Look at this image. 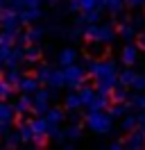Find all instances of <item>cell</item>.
Returning <instances> with one entry per match:
<instances>
[{
  "mask_svg": "<svg viewBox=\"0 0 145 150\" xmlns=\"http://www.w3.org/2000/svg\"><path fill=\"white\" fill-rule=\"evenodd\" d=\"M89 73L95 77V91L109 96L118 82V64L113 59H89Z\"/></svg>",
  "mask_w": 145,
  "mask_h": 150,
  "instance_id": "1",
  "label": "cell"
},
{
  "mask_svg": "<svg viewBox=\"0 0 145 150\" xmlns=\"http://www.w3.org/2000/svg\"><path fill=\"white\" fill-rule=\"evenodd\" d=\"M116 25L113 23H89L82 37L89 43H111L116 39Z\"/></svg>",
  "mask_w": 145,
  "mask_h": 150,
  "instance_id": "2",
  "label": "cell"
},
{
  "mask_svg": "<svg viewBox=\"0 0 145 150\" xmlns=\"http://www.w3.org/2000/svg\"><path fill=\"white\" fill-rule=\"evenodd\" d=\"M84 121H86V127L95 134H109L113 127V118L104 114V109H91Z\"/></svg>",
  "mask_w": 145,
  "mask_h": 150,
  "instance_id": "3",
  "label": "cell"
},
{
  "mask_svg": "<svg viewBox=\"0 0 145 150\" xmlns=\"http://www.w3.org/2000/svg\"><path fill=\"white\" fill-rule=\"evenodd\" d=\"M61 71H63L66 86H70V89H80V86L86 82V68H84V66L68 64V66H61Z\"/></svg>",
  "mask_w": 145,
  "mask_h": 150,
  "instance_id": "4",
  "label": "cell"
},
{
  "mask_svg": "<svg viewBox=\"0 0 145 150\" xmlns=\"http://www.w3.org/2000/svg\"><path fill=\"white\" fill-rule=\"evenodd\" d=\"M50 109V91L48 89H36L32 93V112L36 116H43Z\"/></svg>",
  "mask_w": 145,
  "mask_h": 150,
  "instance_id": "5",
  "label": "cell"
},
{
  "mask_svg": "<svg viewBox=\"0 0 145 150\" xmlns=\"http://www.w3.org/2000/svg\"><path fill=\"white\" fill-rule=\"evenodd\" d=\"M14 118H16V112H14V105L0 100V137H5L11 125H14Z\"/></svg>",
  "mask_w": 145,
  "mask_h": 150,
  "instance_id": "6",
  "label": "cell"
},
{
  "mask_svg": "<svg viewBox=\"0 0 145 150\" xmlns=\"http://www.w3.org/2000/svg\"><path fill=\"white\" fill-rule=\"evenodd\" d=\"M0 28L2 30H18L20 28V21H18V11L2 7L0 9Z\"/></svg>",
  "mask_w": 145,
  "mask_h": 150,
  "instance_id": "7",
  "label": "cell"
},
{
  "mask_svg": "<svg viewBox=\"0 0 145 150\" xmlns=\"http://www.w3.org/2000/svg\"><path fill=\"white\" fill-rule=\"evenodd\" d=\"M25 62V46H20V43H16V46L9 48V52L5 57H2V64L7 66H18Z\"/></svg>",
  "mask_w": 145,
  "mask_h": 150,
  "instance_id": "8",
  "label": "cell"
},
{
  "mask_svg": "<svg viewBox=\"0 0 145 150\" xmlns=\"http://www.w3.org/2000/svg\"><path fill=\"white\" fill-rule=\"evenodd\" d=\"M138 46L136 43H132V41H127L125 46H122V50H120V62L125 66H134L136 62H138Z\"/></svg>",
  "mask_w": 145,
  "mask_h": 150,
  "instance_id": "9",
  "label": "cell"
},
{
  "mask_svg": "<svg viewBox=\"0 0 145 150\" xmlns=\"http://www.w3.org/2000/svg\"><path fill=\"white\" fill-rule=\"evenodd\" d=\"M36 18H41V7H23V9H18L20 25H30V23H34Z\"/></svg>",
  "mask_w": 145,
  "mask_h": 150,
  "instance_id": "10",
  "label": "cell"
},
{
  "mask_svg": "<svg viewBox=\"0 0 145 150\" xmlns=\"http://www.w3.org/2000/svg\"><path fill=\"white\" fill-rule=\"evenodd\" d=\"M125 148H145V130L136 127L129 132V137L125 141Z\"/></svg>",
  "mask_w": 145,
  "mask_h": 150,
  "instance_id": "11",
  "label": "cell"
},
{
  "mask_svg": "<svg viewBox=\"0 0 145 150\" xmlns=\"http://www.w3.org/2000/svg\"><path fill=\"white\" fill-rule=\"evenodd\" d=\"M18 91H20V93H34L36 89H39V80H36L34 75H32V77H27V75H20V80H18Z\"/></svg>",
  "mask_w": 145,
  "mask_h": 150,
  "instance_id": "12",
  "label": "cell"
},
{
  "mask_svg": "<svg viewBox=\"0 0 145 150\" xmlns=\"http://www.w3.org/2000/svg\"><path fill=\"white\" fill-rule=\"evenodd\" d=\"M14 112L18 114V116H25L27 112H32V93H23L20 98L16 100V105H14Z\"/></svg>",
  "mask_w": 145,
  "mask_h": 150,
  "instance_id": "13",
  "label": "cell"
},
{
  "mask_svg": "<svg viewBox=\"0 0 145 150\" xmlns=\"http://www.w3.org/2000/svg\"><path fill=\"white\" fill-rule=\"evenodd\" d=\"M18 134H20V143H32V137H34V130H32V125L30 121H23V118H18Z\"/></svg>",
  "mask_w": 145,
  "mask_h": 150,
  "instance_id": "14",
  "label": "cell"
},
{
  "mask_svg": "<svg viewBox=\"0 0 145 150\" xmlns=\"http://www.w3.org/2000/svg\"><path fill=\"white\" fill-rule=\"evenodd\" d=\"M98 7V2L95 0H70L68 2V9L70 11H91Z\"/></svg>",
  "mask_w": 145,
  "mask_h": 150,
  "instance_id": "15",
  "label": "cell"
},
{
  "mask_svg": "<svg viewBox=\"0 0 145 150\" xmlns=\"http://www.w3.org/2000/svg\"><path fill=\"white\" fill-rule=\"evenodd\" d=\"M57 62H59V66L75 64V62H77V50H75V48H63L61 52L57 55Z\"/></svg>",
  "mask_w": 145,
  "mask_h": 150,
  "instance_id": "16",
  "label": "cell"
},
{
  "mask_svg": "<svg viewBox=\"0 0 145 150\" xmlns=\"http://www.w3.org/2000/svg\"><path fill=\"white\" fill-rule=\"evenodd\" d=\"M43 116H45V121H48V123H52V125H61L63 118H66V114H63L61 107H50V109H48Z\"/></svg>",
  "mask_w": 145,
  "mask_h": 150,
  "instance_id": "17",
  "label": "cell"
},
{
  "mask_svg": "<svg viewBox=\"0 0 145 150\" xmlns=\"http://www.w3.org/2000/svg\"><path fill=\"white\" fill-rule=\"evenodd\" d=\"M18 30H0V48H11L16 46Z\"/></svg>",
  "mask_w": 145,
  "mask_h": 150,
  "instance_id": "18",
  "label": "cell"
},
{
  "mask_svg": "<svg viewBox=\"0 0 145 150\" xmlns=\"http://www.w3.org/2000/svg\"><path fill=\"white\" fill-rule=\"evenodd\" d=\"M41 55H43L41 46H36V43H27V46H25V62H27V64L39 62V59H41Z\"/></svg>",
  "mask_w": 145,
  "mask_h": 150,
  "instance_id": "19",
  "label": "cell"
},
{
  "mask_svg": "<svg viewBox=\"0 0 145 150\" xmlns=\"http://www.w3.org/2000/svg\"><path fill=\"white\" fill-rule=\"evenodd\" d=\"M120 37L125 39V41H134V37H136V28L132 25V23H127L125 18H122V23L118 25V30H116Z\"/></svg>",
  "mask_w": 145,
  "mask_h": 150,
  "instance_id": "20",
  "label": "cell"
},
{
  "mask_svg": "<svg viewBox=\"0 0 145 150\" xmlns=\"http://www.w3.org/2000/svg\"><path fill=\"white\" fill-rule=\"evenodd\" d=\"M125 103L132 109H145V91H136L134 96H127Z\"/></svg>",
  "mask_w": 145,
  "mask_h": 150,
  "instance_id": "21",
  "label": "cell"
},
{
  "mask_svg": "<svg viewBox=\"0 0 145 150\" xmlns=\"http://www.w3.org/2000/svg\"><path fill=\"white\" fill-rule=\"evenodd\" d=\"M86 107H89V109H107V107H109V98L104 93H98V91H95L93 100H91Z\"/></svg>",
  "mask_w": 145,
  "mask_h": 150,
  "instance_id": "22",
  "label": "cell"
},
{
  "mask_svg": "<svg viewBox=\"0 0 145 150\" xmlns=\"http://www.w3.org/2000/svg\"><path fill=\"white\" fill-rule=\"evenodd\" d=\"M63 107L70 112V109H80L82 107V98H80V93L77 91H72V93H68L66 98H63Z\"/></svg>",
  "mask_w": 145,
  "mask_h": 150,
  "instance_id": "23",
  "label": "cell"
},
{
  "mask_svg": "<svg viewBox=\"0 0 145 150\" xmlns=\"http://www.w3.org/2000/svg\"><path fill=\"white\" fill-rule=\"evenodd\" d=\"M63 137H66L68 141H80V139H82V125H80V123L68 125V127L63 130Z\"/></svg>",
  "mask_w": 145,
  "mask_h": 150,
  "instance_id": "24",
  "label": "cell"
},
{
  "mask_svg": "<svg viewBox=\"0 0 145 150\" xmlns=\"http://www.w3.org/2000/svg\"><path fill=\"white\" fill-rule=\"evenodd\" d=\"M104 7H107L116 18H120V21L125 18V16H122V9H125V7H122V0H107V2H104Z\"/></svg>",
  "mask_w": 145,
  "mask_h": 150,
  "instance_id": "25",
  "label": "cell"
},
{
  "mask_svg": "<svg viewBox=\"0 0 145 150\" xmlns=\"http://www.w3.org/2000/svg\"><path fill=\"white\" fill-rule=\"evenodd\" d=\"M48 86H52V89H61V86H66V80H63V71H61V68H59V71H52V73H50Z\"/></svg>",
  "mask_w": 145,
  "mask_h": 150,
  "instance_id": "26",
  "label": "cell"
},
{
  "mask_svg": "<svg viewBox=\"0 0 145 150\" xmlns=\"http://www.w3.org/2000/svg\"><path fill=\"white\" fill-rule=\"evenodd\" d=\"M50 73H52V68H50V66H45V64H41V66H36L34 77L39 80V84H48V80H50Z\"/></svg>",
  "mask_w": 145,
  "mask_h": 150,
  "instance_id": "27",
  "label": "cell"
},
{
  "mask_svg": "<svg viewBox=\"0 0 145 150\" xmlns=\"http://www.w3.org/2000/svg\"><path fill=\"white\" fill-rule=\"evenodd\" d=\"M30 125H32L34 134H48V121H45V116H36L34 121H30Z\"/></svg>",
  "mask_w": 145,
  "mask_h": 150,
  "instance_id": "28",
  "label": "cell"
},
{
  "mask_svg": "<svg viewBox=\"0 0 145 150\" xmlns=\"http://www.w3.org/2000/svg\"><path fill=\"white\" fill-rule=\"evenodd\" d=\"M134 77H136V71L132 68V66H127L125 71H120V73H118V82H120L122 86H129Z\"/></svg>",
  "mask_w": 145,
  "mask_h": 150,
  "instance_id": "29",
  "label": "cell"
},
{
  "mask_svg": "<svg viewBox=\"0 0 145 150\" xmlns=\"http://www.w3.org/2000/svg\"><path fill=\"white\" fill-rule=\"evenodd\" d=\"M2 77H5L11 86H16L18 80H20V71H18V66H7V71H5V75H2Z\"/></svg>",
  "mask_w": 145,
  "mask_h": 150,
  "instance_id": "30",
  "label": "cell"
},
{
  "mask_svg": "<svg viewBox=\"0 0 145 150\" xmlns=\"http://www.w3.org/2000/svg\"><path fill=\"white\" fill-rule=\"evenodd\" d=\"M20 146V134L18 132H7L5 141H2V148H18Z\"/></svg>",
  "mask_w": 145,
  "mask_h": 150,
  "instance_id": "31",
  "label": "cell"
},
{
  "mask_svg": "<svg viewBox=\"0 0 145 150\" xmlns=\"http://www.w3.org/2000/svg\"><path fill=\"white\" fill-rule=\"evenodd\" d=\"M77 93H80V98H82V107H86V105L93 100V96H95V89H91V86H84V84H82L80 89H77Z\"/></svg>",
  "mask_w": 145,
  "mask_h": 150,
  "instance_id": "32",
  "label": "cell"
},
{
  "mask_svg": "<svg viewBox=\"0 0 145 150\" xmlns=\"http://www.w3.org/2000/svg\"><path fill=\"white\" fill-rule=\"evenodd\" d=\"M107 114L111 116V118H122V116L127 114V105L125 103H113L111 107H109Z\"/></svg>",
  "mask_w": 145,
  "mask_h": 150,
  "instance_id": "33",
  "label": "cell"
},
{
  "mask_svg": "<svg viewBox=\"0 0 145 150\" xmlns=\"http://www.w3.org/2000/svg\"><path fill=\"white\" fill-rule=\"evenodd\" d=\"M14 96V86L9 84L5 77H0V100H9Z\"/></svg>",
  "mask_w": 145,
  "mask_h": 150,
  "instance_id": "34",
  "label": "cell"
},
{
  "mask_svg": "<svg viewBox=\"0 0 145 150\" xmlns=\"http://www.w3.org/2000/svg\"><path fill=\"white\" fill-rule=\"evenodd\" d=\"M111 100H113V103H125L127 100V91H125L122 84H116L111 89Z\"/></svg>",
  "mask_w": 145,
  "mask_h": 150,
  "instance_id": "35",
  "label": "cell"
},
{
  "mask_svg": "<svg viewBox=\"0 0 145 150\" xmlns=\"http://www.w3.org/2000/svg\"><path fill=\"white\" fill-rule=\"evenodd\" d=\"M120 127H122V130L125 132H132V130H136V127H138V121H136V116H122V125H120Z\"/></svg>",
  "mask_w": 145,
  "mask_h": 150,
  "instance_id": "36",
  "label": "cell"
},
{
  "mask_svg": "<svg viewBox=\"0 0 145 150\" xmlns=\"http://www.w3.org/2000/svg\"><path fill=\"white\" fill-rule=\"evenodd\" d=\"M129 86H134L136 91H145V75L136 73V77L132 80V84H129Z\"/></svg>",
  "mask_w": 145,
  "mask_h": 150,
  "instance_id": "37",
  "label": "cell"
},
{
  "mask_svg": "<svg viewBox=\"0 0 145 150\" xmlns=\"http://www.w3.org/2000/svg\"><path fill=\"white\" fill-rule=\"evenodd\" d=\"M136 121H138V127H141V130H145V109H138Z\"/></svg>",
  "mask_w": 145,
  "mask_h": 150,
  "instance_id": "38",
  "label": "cell"
},
{
  "mask_svg": "<svg viewBox=\"0 0 145 150\" xmlns=\"http://www.w3.org/2000/svg\"><path fill=\"white\" fill-rule=\"evenodd\" d=\"M129 23H132L136 30H141V28H143V16H134V18L129 21Z\"/></svg>",
  "mask_w": 145,
  "mask_h": 150,
  "instance_id": "39",
  "label": "cell"
},
{
  "mask_svg": "<svg viewBox=\"0 0 145 150\" xmlns=\"http://www.w3.org/2000/svg\"><path fill=\"white\" fill-rule=\"evenodd\" d=\"M91 52H93V55H102V52H104V48L100 46V43H91Z\"/></svg>",
  "mask_w": 145,
  "mask_h": 150,
  "instance_id": "40",
  "label": "cell"
},
{
  "mask_svg": "<svg viewBox=\"0 0 145 150\" xmlns=\"http://www.w3.org/2000/svg\"><path fill=\"white\" fill-rule=\"evenodd\" d=\"M109 148H113V150H120V148H125V141H111V146H109Z\"/></svg>",
  "mask_w": 145,
  "mask_h": 150,
  "instance_id": "41",
  "label": "cell"
},
{
  "mask_svg": "<svg viewBox=\"0 0 145 150\" xmlns=\"http://www.w3.org/2000/svg\"><path fill=\"white\" fill-rule=\"evenodd\" d=\"M70 123H80V114H77V109H70Z\"/></svg>",
  "mask_w": 145,
  "mask_h": 150,
  "instance_id": "42",
  "label": "cell"
},
{
  "mask_svg": "<svg viewBox=\"0 0 145 150\" xmlns=\"http://www.w3.org/2000/svg\"><path fill=\"white\" fill-rule=\"evenodd\" d=\"M125 2H127V7H141L145 0H125Z\"/></svg>",
  "mask_w": 145,
  "mask_h": 150,
  "instance_id": "43",
  "label": "cell"
},
{
  "mask_svg": "<svg viewBox=\"0 0 145 150\" xmlns=\"http://www.w3.org/2000/svg\"><path fill=\"white\" fill-rule=\"evenodd\" d=\"M136 46H138V50H143V52H145V34L138 37V43H136Z\"/></svg>",
  "mask_w": 145,
  "mask_h": 150,
  "instance_id": "44",
  "label": "cell"
},
{
  "mask_svg": "<svg viewBox=\"0 0 145 150\" xmlns=\"http://www.w3.org/2000/svg\"><path fill=\"white\" fill-rule=\"evenodd\" d=\"M48 5H59V0H45Z\"/></svg>",
  "mask_w": 145,
  "mask_h": 150,
  "instance_id": "45",
  "label": "cell"
},
{
  "mask_svg": "<svg viewBox=\"0 0 145 150\" xmlns=\"http://www.w3.org/2000/svg\"><path fill=\"white\" fill-rule=\"evenodd\" d=\"M95 2H98V7H104V2H107V0H95Z\"/></svg>",
  "mask_w": 145,
  "mask_h": 150,
  "instance_id": "46",
  "label": "cell"
},
{
  "mask_svg": "<svg viewBox=\"0 0 145 150\" xmlns=\"http://www.w3.org/2000/svg\"><path fill=\"white\" fill-rule=\"evenodd\" d=\"M0 68H2V57H0Z\"/></svg>",
  "mask_w": 145,
  "mask_h": 150,
  "instance_id": "47",
  "label": "cell"
},
{
  "mask_svg": "<svg viewBox=\"0 0 145 150\" xmlns=\"http://www.w3.org/2000/svg\"><path fill=\"white\" fill-rule=\"evenodd\" d=\"M143 5H145V2H143ZM143 14H145V7H143Z\"/></svg>",
  "mask_w": 145,
  "mask_h": 150,
  "instance_id": "48",
  "label": "cell"
},
{
  "mask_svg": "<svg viewBox=\"0 0 145 150\" xmlns=\"http://www.w3.org/2000/svg\"><path fill=\"white\" fill-rule=\"evenodd\" d=\"M0 148H2V143H0Z\"/></svg>",
  "mask_w": 145,
  "mask_h": 150,
  "instance_id": "49",
  "label": "cell"
}]
</instances>
